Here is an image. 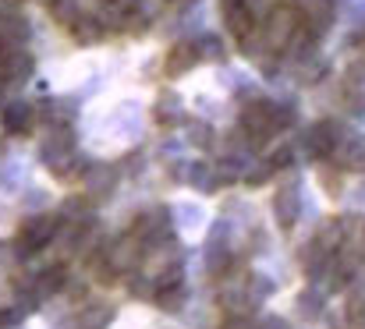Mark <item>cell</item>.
Returning a JSON list of instances; mask_svg holds the SVG:
<instances>
[{
	"label": "cell",
	"mask_w": 365,
	"mask_h": 329,
	"mask_svg": "<svg viewBox=\"0 0 365 329\" xmlns=\"http://www.w3.org/2000/svg\"><path fill=\"white\" fill-rule=\"evenodd\" d=\"M195 61V53L188 50V46H181V50H174V57H170V71H181V68H188Z\"/></svg>",
	"instance_id": "1"
}]
</instances>
